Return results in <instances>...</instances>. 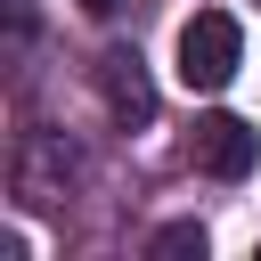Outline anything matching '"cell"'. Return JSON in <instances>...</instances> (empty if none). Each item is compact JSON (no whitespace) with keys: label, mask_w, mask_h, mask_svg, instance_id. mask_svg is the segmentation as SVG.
Here are the masks:
<instances>
[{"label":"cell","mask_w":261,"mask_h":261,"mask_svg":"<svg viewBox=\"0 0 261 261\" xmlns=\"http://www.w3.org/2000/svg\"><path fill=\"white\" fill-rule=\"evenodd\" d=\"M237 65H245L237 16H228V8H196V16L179 24V82H188V90H228Z\"/></svg>","instance_id":"cell-1"},{"label":"cell","mask_w":261,"mask_h":261,"mask_svg":"<svg viewBox=\"0 0 261 261\" xmlns=\"http://www.w3.org/2000/svg\"><path fill=\"white\" fill-rule=\"evenodd\" d=\"M82 8H90V16H106V8H114V0H82Z\"/></svg>","instance_id":"cell-5"},{"label":"cell","mask_w":261,"mask_h":261,"mask_svg":"<svg viewBox=\"0 0 261 261\" xmlns=\"http://www.w3.org/2000/svg\"><path fill=\"white\" fill-rule=\"evenodd\" d=\"M147 253H155V261H188V253L204 261V228H196V220H171V228L147 237Z\"/></svg>","instance_id":"cell-4"},{"label":"cell","mask_w":261,"mask_h":261,"mask_svg":"<svg viewBox=\"0 0 261 261\" xmlns=\"http://www.w3.org/2000/svg\"><path fill=\"white\" fill-rule=\"evenodd\" d=\"M98 90H106L114 122H155V90H147V73H139L130 49H106L98 57Z\"/></svg>","instance_id":"cell-3"},{"label":"cell","mask_w":261,"mask_h":261,"mask_svg":"<svg viewBox=\"0 0 261 261\" xmlns=\"http://www.w3.org/2000/svg\"><path fill=\"white\" fill-rule=\"evenodd\" d=\"M188 155H196V171H212V179H245V171L261 163V130H253L245 114H204L196 139H188Z\"/></svg>","instance_id":"cell-2"}]
</instances>
